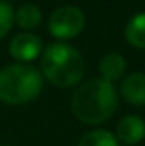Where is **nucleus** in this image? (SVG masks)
<instances>
[{
  "label": "nucleus",
  "instance_id": "f257e3e1",
  "mask_svg": "<svg viewBox=\"0 0 145 146\" xmlns=\"http://www.w3.org/2000/svg\"><path fill=\"white\" fill-rule=\"evenodd\" d=\"M118 109V92L103 78L85 82L72 97V112L84 124H103Z\"/></svg>",
  "mask_w": 145,
  "mask_h": 146
},
{
  "label": "nucleus",
  "instance_id": "f03ea898",
  "mask_svg": "<svg viewBox=\"0 0 145 146\" xmlns=\"http://www.w3.org/2000/svg\"><path fill=\"white\" fill-rule=\"evenodd\" d=\"M41 70L50 83L67 88L84 78L85 61L75 48L65 42H51L41 53Z\"/></svg>",
  "mask_w": 145,
  "mask_h": 146
},
{
  "label": "nucleus",
  "instance_id": "7ed1b4c3",
  "mask_svg": "<svg viewBox=\"0 0 145 146\" xmlns=\"http://www.w3.org/2000/svg\"><path fill=\"white\" fill-rule=\"evenodd\" d=\"M43 90V75L28 63L9 65L0 70V100L10 106L33 102Z\"/></svg>",
  "mask_w": 145,
  "mask_h": 146
},
{
  "label": "nucleus",
  "instance_id": "20e7f679",
  "mask_svg": "<svg viewBox=\"0 0 145 146\" xmlns=\"http://www.w3.org/2000/svg\"><path fill=\"white\" fill-rule=\"evenodd\" d=\"M85 27V14L75 5H63L51 12L48 29L56 39H73Z\"/></svg>",
  "mask_w": 145,
  "mask_h": 146
},
{
  "label": "nucleus",
  "instance_id": "39448f33",
  "mask_svg": "<svg viewBox=\"0 0 145 146\" xmlns=\"http://www.w3.org/2000/svg\"><path fill=\"white\" fill-rule=\"evenodd\" d=\"M10 56L21 63H31L43 53V41L31 33H21L10 41Z\"/></svg>",
  "mask_w": 145,
  "mask_h": 146
},
{
  "label": "nucleus",
  "instance_id": "423d86ee",
  "mask_svg": "<svg viewBox=\"0 0 145 146\" xmlns=\"http://www.w3.org/2000/svg\"><path fill=\"white\" fill-rule=\"evenodd\" d=\"M116 139L123 145H138L145 138V122L138 115H125L116 126Z\"/></svg>",
  "mask_w": 145,
  "mask_h": 146
},
{
  "label": "nucleus",
  "instance_id": "0eeeda50",
  "mask_svg": "<svg viewBox=\"0 0 145 146\" xmlns=\"http://www.w3.org/2000/svg\"><path fill=\"white\" fill-rule=\"evenodd\" d=\"M121 95L132 106H145V73L135 72L121 82Z\"/></svg>",
  "mask_w": 145,
  "mask_h": 146
},
{
  "label": "nucleus",
  "instance_id": "6e6552de",
  "mask_svg": "<svg viewBox=\"0 0 145 146\" xmlns=\"http://www.w3.org/2000/svg\"><path fill=\"white\" fill-rule=\"evenodd\" d=\"M126 70V61L119 53H108L99 61V72L104 82L113 83L114 80H119Z\"/></svg>",
  "mask_w": 145,
  "mask_h": 146
},
{
  "label": "nucleus",
  "instance_id": "1a4fd4ad",
  "mask_svg": "<svg viewBox=\"0 0 145 146\" xmlns=\"http://www.w3.org/2000/svg\"><path fill=\"white\" fill-rule=\"evenodd\" d=\"M125 37L130 46L145 49V12L133 15L128 21L125 27Z\"/></svg>",
  "mask_w": 145,
  "mask_h": 146
},
{
  "label": "nucleus",
  "instance_id": "9d476101",
  "mask_svg": "<svg viewBox=\"0 0 145 146\" xmlns=\"http://www.w3.org/2000/svg\"><path fill=\"white\" fill-rule=\"evenodd\" d=\"M41 19H43V14L39 10V7L34 3H24L17 9L15 12V22L19 27L22 29H34L41 24Z\"/></svg>",
  "mask_w": 145,
  "mask_h": 146
},
{
  "label": "nucleus",
  "instance_id": "9b49d317",
  "mask_svg": "<svg viewBox=\"0 0 145 146\" xmlns=\"http://www.w3.org/2000/svg\"><path fill=\"white\" fill-rule=\"evenodd\" d=\"M79 146H119L118 139L114 134H111L109 131L104 129H97V131H91L87 133L82 139Z\"/></svg>",
  "mask_w": 145,
  "mask_h": 146
},
{
  "label": "nucleus",
  "instance_id": "f8f14e48",
  "mask_svg": "<svg viewBox=\"0 0 145 146\" xmlns=\"http://www.w3.org/2000/svg\"><path fill=\"white\" fill-rule=\"evenodd\" d=\"M15 22V12H14V7L5 2V0H0V39L7 36V33L12 29Z\"/></svg>",
  "mask_w": 145,
  "mask_h": 146
}]
</instances>
